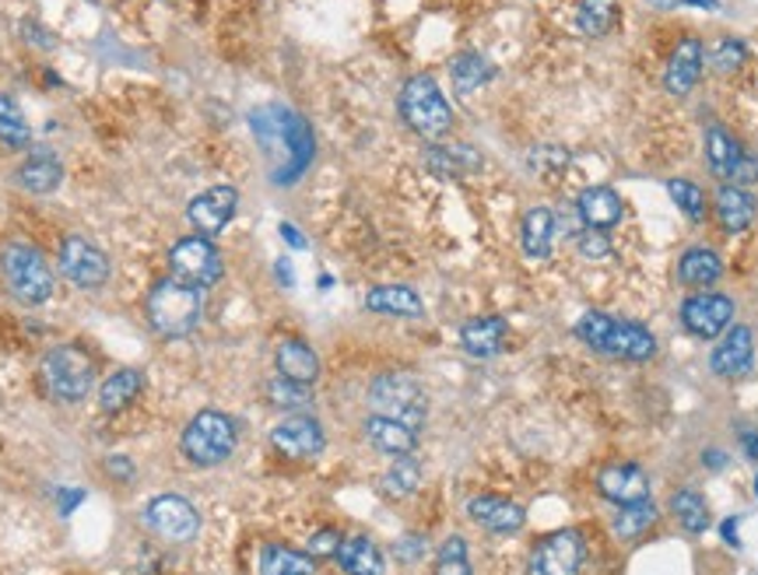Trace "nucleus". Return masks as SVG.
<instances>
[{
    "label": "nucleus",
    "instance_id": "nucleus-1",
    "mask_svg": "<svg viewBox=\"0 0 758 575\" xmlns=\"http://www.w3.org/2000/svg\"><path fill=\"white\" fill-rule=\"evenodd\" d=\"M250 130L268 159L274 186H292L306 176L316 155V138L306 117H299L289 106H260L250 112Z\"/></svg>",
    "mask_w": 758,
    "mask_h": 575
},
{
    "label": "nucleus",
    "instance_id": "nucleus-2",
    "mask_svg": "<svg viewBox=\"0 0 758 575\" xmlns=\"http://www.w3.org/2000/svg\"><path fill=\"white\" fill-rule=\"evenodd\" d=\"M576 337L586 344V348H594L608 358H625V361H650L657 355V337L639 327V323L629 319H618L608 313H583L576 323Z\"/></svg>",
    "mask_w": 758,
    "mask_h": 575
},
{
    "label": "nucleus",
    "instance_id": "nucleus-3",
    "mask_svg": "<svg viewBox=\"0 0 758 575\" xmlns=\"http://www.w3.org/2000/svg\"><path fill=\"white\" fill-rule=\"evenodd\" d=\"M148 323L151 330L159 337H190L197 330L201 313H204V299H201V288H190L176 278H165L151 288L148 295Z\"/></svg>",
    "mask_w": 758,
    "mask_h": 575
},
{
    "label": "nucleus",
    "instance_id": "nucleus-4",
    "mask_svg": "<svg viewBox=\"0 0 758 575\" xmlns=\"http://www.w3.org/2000/svg\"><path fill=\"white\" fill-rule=\"evenodd\" d=\"M0 274H4L8 292L25 305H43L56 284L43 249L25 239H11L0 246Z\"/></svg>",
    "mask_w": 758,
    "mask_h": 575
},
{
    "label": "nucleus",
    "instance_id": "nucleus-5",
    "mask_svg": "<svg viewBox=\"0 0 758 575\" xmlns=\"http://www.w3.org/2000/svg\"><path fill=\"white\" fill-rule=\"evenodd\" d=\"M239 443V428L229 414L221 411H201L190 417V425L183 428L180 449L186 456V464L194 467H218L225 464Z\"/></svg>",
    "mask_w": 758,
    "mask_h": 575
},
{
    "label": "nucleus",
    "instance_id": "nucleus-6",
    "mask_svg": "<svg viewBox=\"0 0 758 575\" xmlns=\"http://www.w3.org/2000/svg\"><path fill=\"white\" fill-rule=\"evenodd\" d=\"M401 117L425 141H440L453 127V109L432 74H414L401 88Z\"/></svg>",
    "mask_w": 758,
    "mask_h": 575
},
{
    "label": "nucleus",
    "instance_id": "nucleus-7",
    "mask_svg": "<svg viewBox=\"0 0 758 575\" xmlns=\"http://www.w3.org/2000/svg\"><path fill=\"white\" fill-rule=\"evenodd\" d=\"M40 376L56 404H78L95 382V361L78 344H56L53 351H46Z\"/></svg>",
    "mask_w": 758,
    "mask_h": 575
},
{
    "label": "nucleus",
    "instance_id": "nucleus-8",
    "mask_svg": "<svg viewBox=\"0 0 758 575\" xmlns=\"http://www.w3.org/2000/svg\"><path fill=\"white\" fill-rule=\"evenodd\" d=\"M369 404H372V414L397 417L411 428H422L425 411H429L425 387L404 369H390L383 376H376L369 387Z\"/></svg>",
    "mask_w": 758,
    "mask_h": 575
},
{
    "label": "nucleus",
    "instance_id": "nucleus-9",
    "mask_svg": "<svg viewBox=\"0 0 758 575\" xmlns=\"http://www.w3.org/2000/svg\"><path fill=\"white\" fill-rule=\"evenodd\" d=\"M169 271H173L176 281L190 288H212L221 281L225 263H221L218 246L207 236H186L169 249Z\"/></svg>",
    "mask_w": 758,
    "mask_h": 575
},
{
    "label": "nucleus",
    "instance_id": "nucleus-10",
    "mask_svg": "<svg viewBox=\"0 0 758 575\" xmlns=\"http://www.w3.org/2000/svg\"><path fill=\"white\" fill-rule=\"evenodd\" d=\"M144 527L173 544H190L201 533V512L180 495H159L144 506Z\"/></svg>",
    "mask_w": 758,
    "mask_h": 575
},
{
    "label": "nucleus",
    "instance_id": "nucleus-11",
    "mask_svg": "<svg viewBox=\"0 0 758 575\" xmlns=\"http://www.w3.org/2000/svg\"><path fill=\"white\" fill-rule=\"evenodd\" d=\"M586 558L580 530H555L548 533L527 558V575H580Z\"/></svg>",
    "mask_w": 758,
    "mask_h": 575
},
{
    "label": "nucleus",
    "instance_id": "nucleus-12",
    "mask_svg": "<svg viewBox=\"0 0 758 575\" xmlns=\"http://www.w3.org/2000/svg\"><path fill=\"white\" fill-rule=\"evenodd\" d=\"M56 263H61V274L74 288H85V292H91V288H102L109 281V257L95 242L78 236V232L61 242Z\"/></svg>",
    "mask_w": 758,
    "mask_h": 575
},
{
    "label": "nucleus",
    "instance_id": "nucleus-13",
    "mask_svg": "<svg viewBox=\"0 0 758 575\" xmlns=\"http://www.w3.org/2000/svg\"><path fill=\"white\" fill-rule=\"evenodd\" d=\"M734 323V299L719 292H699L681 302V327L699 340H716Z\"/></svg>",
    "mask_w": 758,
    "mask_h": 575
},
{
    "label": "nucleus",
    "instance_id": "nucleus-14",
    "mask_svg": "<svg viewBox=\"0 0 758 575\" xmlns=\"http://www.w3.org/2000/svg\"><path fill=\"white\" fill-rule=\"evenodd\" d=\"M271 446L289 459H313L324 453L327 435L313 414H289L271 428Z\"/></svg>",
    "mask_w": 758,
    "mask_h": 575
},
{
    "label": "nucleus",
    "instance_id": "nucleus-15",
    "mask_svg": "<svg viewBox=\"0 0 758 575\" xmlns=\"http://www.w3.org/2000/svg\"><path fill=\"white\" fill-rule=\"evenodd\" d=\"M236 207H239V189L236 186H212V189H204L201 197L190 200L186 221L197 228V236L212 239L236 218Z\"/></svg>",
    "mask_w": 758,
    "mask_h": 575
},
{
    "label": "nucleus",
    "instance_id": "nucleus-16",
    "mask_svg": "<svg viewBox=\"0 0 758 575\" xmlns=\"http://www.w3.org/2000/svg\"><path fill=\"white\" fill-rule=\"evenodd\" d=\"M703 67H706L703 43H699L695 35H685V40L674 46L668 70H663V88L678 95V99H685V95L699 85V78H703Z\"/></svg>",
    "mask_w": 758,
    "mask_h": 575
},
{
    "label": "nucleus",
    "instance_id": "nucleus-17",
    "mask_svg": "<svg viewBox=\"0 0 758 575\" xmlns=\"http://www.w3.org/2000/svg\"><path fill=\"white\" fill-rule=\"evenodd\" d=\"M755 361V334L748 327H730L710 355V369L724 379H741Z\"/></svg>",
    "mask_w": 758,
    "mask_h": 575
},
{
    "label": "nucleus",
    "instance_id": "nucleus-18",
    "mask_svg": "<svg viewBox=\"0 0 758 575\" xmlns=\"http://www.w3.org/2000/svg\"><path fill=\"white\" fill-rule=\"evenodd\" d=\"M467 516L488 533H517L527 523L523 506L509 502L502 495H474L467 502Z\"/></svg>",
    "mask_w": 758,
    "mask_h": 575
},
{
    "label": "nucleus",
    "instance_id": "nucleus-19",
    "mask_svg": "<svg viewBox=\"0 0 758 575\" xmlns=\"http://www.w3.org/2000/svg\"><path fill=\"white\" fill-rule=\"evenodd\" d=\"M597 491L615 506H629L639 498H650V477L636 464H611L597 474Z\"/></svg>",
    "mask_w": 758,
    "mask_h": 575
},
{
    "label": "nucleus",
    "instance_id": "nucleus-20",
    "mask_svg": "<svg viewBox=\"0 0 758 575\" xmlns=\"http://www.w3.org/2000/svg\"><path fill=\"white\" fill-rule=\"evenodd\" d=\"M366 438L369 446L387 453V456H411L419 449V428L404 425V421L397 417H383V414H369L366 417Z\"/></svg>",
    "mask_w": 758,
    "mask_h": 575
},
{
    "label": "nucleus",
    "instance_id": "nucleus-21",
    "mask_svg": "<svg viewBox=\"0 0 758 575\" xmlns=\"http://www.w3.org/2000/svg\"><path fill=\"white\" fill-rule=\"evenodd\" d=\"M366 310L379 313V316L419 319V316H425V302L411 284H376L366 295Z\"/></svg>",
    "mask_w": 758,
    "mask_h": 575
},
{
    "label": "nucleus",
    "instance_id": "nucleus-22",
    "mask_svg": "<svg viewBox=\"0 0 758 575\" xmlns=\"http://www.w3.org/2000/svg\"><path fill=\"white\" fill-rule=\"evenodd\" d=\"M509 323L502 316H474L461 327V348L470 358H496L506 348Z\"/></svg>",
    "mask_w": 758,
    "mask_h": 575
},
{
    "label": "nucleus",
    "instance_id": "nucleus-23",
    "mask_svg": "<svg viewBox=\"0 0 758 575\" xmlns=\"http://www.w3.org/2000/svg\"><path fill=\"white\" fill-rule=\"evenodd\" d=\"M576 215L586 228H600V232H608V228H615L621 221L625 204L611 186H586L576 200Z\"/></svg>",
    "mask_w": 758,
    "mask_h": 575
},
{
    "label": "nucleus",
    "instance_id": "nucleus-24",
    "mask_svg": "<svg viewBox=\"0 0 758 575\" xmlns=\"http://www.w3.org/2000/svg\"><path fill=\"white\" fill-rule=\"evenodd\" d=\"M274 366H278L281 379L302 382V387H313V382L320 379V358H316V351L310 348V344L299 340V337H289V340L278 344Z\"/></svg>",
    "mask_w": 758,
    "mask_h": 575
},
{
    "label": "nucleus",
    "instance_id": "nucleus-25",
    "mask_svg": "<svg viewBox=\"0 0 758 575\" xmlns=\"http://www.w3.org/2000/svg\"><path fill=\"white\" fill-rule=\"evenodd\" d=\"M14 180H18V186H22V189H29V194L46 197L64 183V165H61V159H56V155H50V151H32V155L18 165Z\"/></svg>",
    "mask_w": 758,
    "mask_h": 575
},
{
    "label": "nucleus",
    "instance_id": "nucleus-26",
    "mask_svg": "<svg viewBox=\"0 0 758 575\" xmlns=\"http://www.w3.org/2000/svg\"><path fill=\"white\" fill-rule=\"evenodd\" d=\"M755 210H758V204H755V197L748 194L745 186H724L716 194V221H719V228H724L727 236H741V232H748L751 228V221H755Z\"/></svg>",
    "mask_w": 758,
    "mask_h": 575
},
{
    "label": "nucleus",
    "instance_id": "nucleus-27",
    "mask_svg": "<svg viewBox=\"0 0 758 575\" xmlns=\"http://www.w3.org/2000/svg\"><path fill=\"white\" fill-rule=\"evenodd\" d=\"M555 242V215L548 207H530L520 221V246L527 260H548Z\"/></svg>",
    "mask_w": 758,
    "mask_h": 575
},
{
    "label": "nucleus",
    "instance_id": "nucleus-28",
    "mask_svg": "<svg viewBox=\"0 0 758 575\" xmlns=\"http://www.w3.org/2000/svg\"><path fill=\"white\" fill-rule=\"evenodd\" d=\"M724 278V260L710 246H692L678 260V281L689 288H710Z\"/></svg>",
    "mask_w": 758,
    "mask_h": 575
},
{
    "label": "nucleus",
    "instance_id": "nucleus-29",
    "mask_svg": "<svg viewBox=\"0 0 758 575\" xmlns=\"http://www.w3.org/2000/svg\"><path fill=\"white\" fill-rule=\"evenodd\" d=\"M337 565L345 568V575H387L383 551L369 536H348V541H340Z\"/></svg>",
    "mask_w": 758,
    "mask_h": 575
},
{
    "label": "nucleus",
    "instance_id": "nucleus-30",
    "mask_svg": "<svg viewBox=\"0 0 758 575\" xmlns=\"http://www.w3.org/2000/svg\"><path fill=\"white\" fill-rule=\"evenodd\" d=\"M425 165L435 176H470L474 169H481V155L470 144H435L425 151Z\"/></svg>",
    "mask_w": 758,
    "mask_h": 575
},
{
    "label": "nucleus",
    "instance_id": "nucleus-31",
    "mask_svg": "<svg viewBox=\"0 0 758 575\" xmlns=\"http://www.w3.org/2000/svg\"><path fill=\"white\" fill-rule=\"evenodd\" d=\"M141 390H144V372L141 369H120L99 387V408L106 414H117V411L134 404Z\"/></svg>",
    "mask_w": 758,
    "mask_h": 575
},
{
    "label": "nucleus",
    "instance_id": "nucleus-32",
    "mask_svg": "<svg viewBox=\"0 0 758 575\" xmlns=\"http://www.w3.org/2000/svg\"><path fill=\"white\" fill-rule=\"evenodd\" d=\"M450 78H453V88H457V95H470L478 91L481 85H488L491 78H496V67H491L481 53H461L453 56L450 64Z\"/></svg>",
    "mask_w": 758,
    "mask_h": 575
},
{
    "label": "nucleus",
    "instance_id": "nucleus-33",
    "mask_svg": "<svg viewBox=\"0 0 758 575\" xmlns=\"http://www.w3.org/2000/svg\"><path fill=\"white\" fill-rule=\"evenodd\" d=\"M260 575H316V558L284 544H268L260 551Z\"/></svg>",
    "mask_w": 758,
    "mask_h": 575
},
{
    "label": "nucleus",
    "instance_id": "nucleus-34",
    "mask_svg": "<svg viewBox=\"0 0 758 575\" xmlns=\"http://www.w3.org/2000/svg\"><path fill=\"white\" fill-rule=\"evenodd\" d=\"M741 155H745V148L737 144L724 127L706 130V162L719 180H730V172L737 162H741Z\"/></svg>",
    "mask_w": 758,
    "mask_h": 575
},
{
    "label": "nucleus",
    "instance_id": "nucleus-35",
    "mask_svg": "<svg viewBox=\"0 0 758 575\" xmlns=\"http://www.w3.org/2000/svg\"><path fill=\"white\" fill-rule=\"evenodd\" d=\"M653 523H657V506L650 502V498H639V502L618 506L611 530H615V536H621V541H639V536L647 533Z\"/></svg>",
    "mask_w": 758,
    "mask_h": 575
},
{
    "label": "nucleus",
    "instance_id": "nucleus-36",
    "mask_svg": "<svg viewBox=\"0 0 758 575\" xmlns=\"http://www.w3.org/2000/svg\"><path fill=\"white\" fill-rule=\"evenodd\" d=\"M618 22V0H580L576 8V25L583 35H591V40H600V35H608Z\"/></svg>",
    "mask_w": 758,
    "mask_h": 575
},
{
    "label": "nucleus",
    "instance_id": "nucleus-37",
    "mask_svg": "<svg viewBox=\"0 0 758 575\" xmlns=\"http://www.w3.org/2000/svg\"><path fill=\"white\" fill-rule=\"evenodd\" d=\"M419 485H422V464L414 456H397L390 470L383 474V481H379L387 498H408L419 491Z\"/></svg>",
    "mask_w": 758,
    "mask_h": 575
},
{
    "label": "nucleus",
    "instance_id": "nucleus-38",
    "mask_svg": "<svg viewBox=\"0 0 758 575\" xmlns=\"http://www.w3.org/2000/svg\"><path fill=\"white\" fill-rule=\"evenodd\" d=\"M32 141V130L22 106H18L11 95H0V144L11 151H25Z\"/></svg>",
    "mask_w": 758,
    "mask_h": 575
},
{
    "label": "nucleus",
    "instance_id": "nucleus-39",
    "mask_svg": "<svg viewBox=\"0 0 758 575\" xmlns=\"http://www.w3.org/2000/svg\"><path fill=\"white\" fill-rule=\"evenodd\" d=\"M671 512H674V520L681 523V530H689V533H706L710 530V506H706V498L699 495V491H674L671 495Z\"/></svg>",
    "mask_w": 758,
    "mask_h": 575
},
{
    "label": "nucleus",
    "instance_id": "nucleus-40",
    "mask_svg": "<svg viewBox=\"0 0 758 575\" xmlns=\"http://www.w3.org/2000/svg\"><path fill=\"white\" fill-rule=\"evenodd\" d=\"M268 400L289 414H306L313 408L310 387H302V382H292V379H281V376L268 382Z\"/></svg>",
    "mask_w": 758,
    "mask_h": 575
},
{
    "label": "nucleus",
    "instance_id": "nucleus-41",
    "mask_svg": "<svg viewBox=\"0 0 758 575\" xmlns=\"http://www.w3.org/2000/svg\"><path fill=\"white\" fill-rule=\"evenodd\" d=\"M668 194L671 200L678 204V210L685 215L689 221H703L706 218V194H703V186L692 183V180H671L668 183Z\"/></svg>",
    "mask_w": 758,
    "mask_h": 575
},
{
    "label": "nucleus",
    "instance_id": "nucleus-42",
    "mask_svg": "<svg viewBox=\"0 0 758 575\" xmlns=\"http://www.w3.org/2000/svg\"><path fill=\"white\" fill-rule=\"evenodd\" d=\"M432 575H470V558H467V541L464 536H446L440 554H435V572Z\"/></svg>",
    "mask_w": 758,
    "mask_h": 575
},
{
    "label": "nucleus",
    "instance_id": "nucleus-43",
    "mask_svg": "<svg viewBox=\"0 0 758 575\" xmlns=\"http://www.w3.org/2000/svg\"><path fill=\"white\" fill-rule=\"evenodd\" d=\"M745 61H748V46L741 40H734V35H724L710 53V67L716 74H734Z\"/></svg>",
    "mask_w": 758,
    "mask_h": 575
},
{
    "label": "nucleus",
    "instance_id": "nucleus-44",
    "mask_svg": "<svg viewBox=\"0 0 758 575\" xmlns=\"http://www.w3.org/2000/svg\"><path fill=\"white\" fill-rule=\"evenodd\" d=\"M576 249H580L583 260H608L611 239H608V232H600V228H583V232H576Z\"/></svg>",
    "mask_w": 758,
    "mask_h": 575
},
{
    "label": "nucleus",
    "instance_id": "nucleus-45",
    "mask_svg": "<svg viewBox=\"0 0 758 575\" xmlns=\"http://www.w3.org/2000/svg\"><path fill=\"white\" fill-rule=\"evenodd\" d=\"M340 541H345V536H340L337 530H316L306 544V554L310 558H337Z\"/></svg>",
    "mask_w": 758,
    "mask_h": 575
},
{
    "label": "nucleus",
    "instance_id": "nucleus-46",
    "mask_svg": "<svg viewBox=\"0 0 758 575\" xmlns=\"http://www.w3.org/2000/svg\"><path fill=\"white\" fill-rule=\"evenodd\" d=\"M568 162V151L562 148H538L534 155H530V165H534L538 172H555Z\"/></svg>",
    "mask_w": 758,
    "mask_h": 575
},
{
    "label": "nucleus",
    "instance_id": "nucleus-47",
    "mask_svg": "<svg viewBox=\"0 0 758 575\" xmlns=\"http://www.w3.org/2000/svg\"><path fill=\"white\" fill-rule=\"evenodd\" d=\"M393 554L401 562H419L422 554H425V536H419V533H414V536H401V541H397V547H393Z\"/></svg>",
    "mask_w": 758,
    "mask_h": 575
},
{
    "label": "nucleus",
    "instance_id": "nucleus-48",
    "mask_svg": "<svg viewBox=\"0 0 758 575\" xmlns=\"http://www.w3.org/2000/svg\"><path fill=\"white\" fill-rule=\"evenodd\" d=\"M755 180H758V159L741 155V162H737L734 172H730V183H734V186H748V183H755Z\"/></svg>",
    "mask_w": 758,
    "mask_h": 575
},
{
    "label": "nucleus",
    "instance_id": "nucleus-49",
    "mask_svg": "<svg viewBox=\"0 0 758 575\" xmlns=\"http://www.w3.org/2000/svg\"><path fill=\"white\" fill-rule=\"evenodd\" d=\"M22 32H29L25 40H29L32 46H43V50H53V46H56L53 32H46L43 25H35V22H22Z\"/></svg>",
    "mask_w": 758,
    "mask_h": 575
},
{
    "label": "nucleus",
    "instance_id": "nucleus-50",
    "mask_svg": "<svg viewBox=\"0 0 758 575\" xmlns=\"http://www.w3.org/2000/svg\"><path fill=\"white\" fill-rule=\"evenodd\" d=\"M106 470L117 477V481H130V477H134V464H130L127 456H109L106 459Z\"/></svg>",
    "mask_w": 758,
    "mask_h": 575
},
{
    "label": "nucleus",
    "instance_id": "nucleus-51",
    "mask_svg": "<svg viewBox=\"0 0 758 575\" xmlns=\"http://www.w3.org/2000/svg\"><path fill=\"white\" fill-rule=\"evenodd\" d=\"M281 239L289 242V246H295V249H306V239H302V236H299V228H295V225H289V221L281 225Z\"/></svg>",
    "mask_w": 758,
    "mask_h": 575
},
{
    "label": "nucleus",
    "instance_id": "nucleus-52",
    "mask_svg": "<svg viewBox=\"0 0 758 575\" xmlns=\"http://www.w3.org/2000/svg\"><path fill=\"white\" fill-rule=\"evenodd\" d=\"M741 446H745L748 459H758V432H755V428H745V432H741Z\"/></svg>",
    "mask_w": 758,
    "mask_h": 575
},
{
    "label": "nucleus",
    "instance_id": "nucleus-53",
    "mask_svg": "<svg viewBox=\"0 0 758 575\" xmlns=\"http://www.w3.org/2000/svg\"><path fill=\"white\" fill-rule=\"evenodd\" d=\"M703 464L713 467V470L727 467V453H724V449H710V453H703Z\"/></svg>",
    "mask_w": 758,
    "mask_h": 575
},
{
    "label": "nucleus",
    "instance_id": "nucleus-54",
    "mask_svg": "<svg viewBox=\"0 0 758 575\" xmlns=\"http://www.w3.org/2000/svg\"><path fill=\"white\" fill-rule=\"evenodd\" d=\"M82 498H85L82 491H61V512L67 516V512H71L74 506H78V502H82Z\"/></svg>",
    "mask_w": 758,
    "mask_h": 575
},
{
    "label": "nucleus",
    "instance_id": "nucleus-55",
    "mask_svg": "<svg viewBox=\"0 0 758 575\" xmlns=\"http://www.w3.org/2000/svg\"><path fill=\"white\" fill-rule=\"evenodd\" d=\"M719 533H724V541L727 544H741V541H737V520H724V527H719Z\"/></svg>",
    "mask_w": 758,
    "mask_h": 575
},
{
    "label": "nucleus",
    "instance_id": "nucleus-56",
    "mask_svg": "<svg viewBox=\"0 0 758 575\" xmlns=\"http://www.w3.org/2000/svg\"><path fill=\"white\" fill-rule=\"evenodd\" d=\"M278 278H281L284 284H289V288H292V271H289V263H284V260L278 263Z\"/></svg>",
    "mask_w": 758,
    "mask_h": 575
},
{
    "label": "nucleus",
    "instance_id": "nucleus-57",
    "mask_svg": "<svg viewBox=\"0 0 758 575\" xmlns=\"http://www.w3.org/2000/svg\"><path fill=\"white\" fill-rule=\"evenodd\" d=\"M653 4H657V8H663V11H668V8H678V4H681V0H653Z\"/></svg>",
    "mask_w": 758,
    "mask_h": 575
},
{
    "label": "nucleus",
    "instance_id": "nucleus-58",
    "mask_svg": "<svg viewBox=\"0 0 758 575\" xmlns=\"http://www.w3.org/2000/svg\"><path fill=\"white\" fill-rule=\"evenodd\" d=\"M755 491H758V477H755Z\"/></svg>",
    "mask_w": 758,
    "mask_h": 575
}]
</instances>
